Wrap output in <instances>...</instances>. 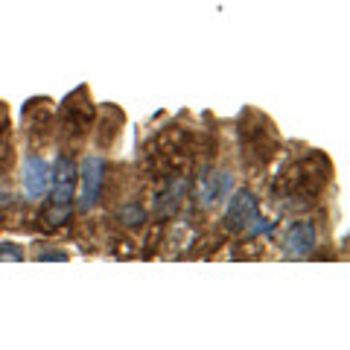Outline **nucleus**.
<instances>
[{"label": "nucleus", "instance_id": "obj_7", "mask_svg": "<svg viewBox=\"0 0 350 350\" xmlns=\"http://www.w3.org/2000/svg\"><path fill=\"white\" fill-rule=\"evenodd\" d=\"M120 219H131L129 225H137V222H144V211H140L137 204H131V211H129V204H126L123 213H120Z\"/></svg>", "mask_w": 350, "mask_h": 350}, {"label": "nucleus", "instance_id": "obj_1", "mask_svg": "<svg viewBox=\"0 0 350 350\" xmlns=\"http://www.w3.org/2000/svg\"><path fill=\"white\" fill-rule=\"evenodd\" d=\"M76 181H79V204L82 211H91L96 204L105 184V161L100 155H88L82 167L76 170Z\"/></svg>", "mask_w": 350, "mask_h": 350}, {"label": "nucleus", "instance_id": "obj_5", "mask_svg": "<svg viewBox=\"0 0 350 350\" xmlns=\"http://www.w3.org/2000/svg\"><path fill=\"white\" fill-rule=\"evenodd\" d=\"M315 243H319V231H315L312 222L292 225L289 234H286V251L292 257H306L315 248Z\"/></svg>", "mask_w": 350, "mask_h": 350}, {"label": "nucleus", "instance_id": "obj_4", "mask_svg": "<svg viewBox=\"0 0 350 350\" xmlns=\"http://www.w3.org/2000/svg\"><path fill=\"white\" fill-rule=\"evenodd\" d=\"M257 216V202L251 193H237L234 199H228V211H225V225L231 231H243L251 225V219Z\"/></svg>", "mask_w": 350, "mask_h": 350}, {"label": "nucleus", "instance_id": "obj_6", "mask_svg": "<svg viewBox=\"0 0 350 350\" xmlns=\"http://www.w3.org/2000/svg\"><path fill=\"white\" fill-rule=\"evenodd\" d=\"M228 193H231V175L228 172H211V175H204L202 184H199V199L207 207L219 204Z\"/></svg>", "mask_w": 350, "mask_h": 350}, {"label": "nucleus", "instance_id": "obj_2", "mask_svg": "<svg viewBox=\"0 0 350 350\" xmlns=\"http://www.w3.org/2000/svg\"><path fill=\"white\" fill-rule=\"evenodd\" d=\"M50 181H53V170H50V163L44 161L41 155H27L24 161V193H27V199H41V196H47L50 190Z\"/></svg>", "mask_w": 350, "mask_h": 350}, {"label": "nucleus", "instance_id": "obj_3", "mask_svg": "<svg viewBox=\"0 0 350 350\" xmlns=\"http://www.w3.org/2000/svg\"><path fill=\"white\" fill-rule=\"evenodd\" d=\"M53 202L56 204H70L73 199V187H76V163L70 155H62L56 161V172H53Z\"/></svg>", "mask_w": 350, "mask_h": 350}]
</instances>
